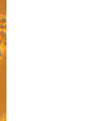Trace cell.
I'll use <instances>...</instances> for the list:
<instances>
[{
  "instance_id": "obj_2",
  "label": "cell",
  "mask_w": 110,
  "mask_h": 121,
  "mask_svg": "<svg viewBox=\"0 0 110 121\" xmlns=\"http://www.w3.org/2000/svg\"><path fill=\"white\" fill-rule=\"evenodd\" d=\"M5 22H7V18H5L4 15H0V24H4L5 25Z\"/></svg>"
},
{
  "instance_id": "obj_3",
  "label": "cell",
  "mask_w": 110,
  "mask_h": 121,
  "mask_svg": "<svg viewBox=\"0 0 110 121\" xmlns=\"http://www.w3.org/2000/svg\"><path fill=\"white\" fill-rule=\"evenodd\" d=\"M7 29V26L4 24H0V30H5Z\"/></svg>"
},
{
  "instance_id": "obj_1",
  "label": "cell",
  "mask_w": 110,
  "mask_h": 121,
  "mask_svg": "<svg viewBox=\"0 0 110 121\" xmlns=\"http://www.w3.org/2000/svg\"><path fill=\"white\" fill-rule=\"evenodd\" d=\"M5 38H7V33H5V30H0V39H2V40L5 41Z\"/></svg>"
},
{
  "instance_id": "obj_5",
  "label": "cell",
  "mask_w": 110,
  "mask_h": 121,
  "mask_svg": "<svg viewBox=\"0 0 110 121\" xmlns=\"http://www.w3.org/2000/svg\"><path fill=\"white\" fill-rule=\"evenodd\" d=\"M2 121H5V119H4V118H3V120H2Z\"/></svg>"
},
{
  "instance_id": "obj_4",
  "label": "cell",
  "mask_w": 110,
  "mask_h": 121,
  "mask_svg": "<svg viewBox=\"0 0 110 121\" xmlns=\"http://www.w3.org/2000/svg\"><path fill=\"white\" fill-rule=\"evenodd\" d=\"M2 56H3V52H2V50H1V48H0V60H1Z\"/></svg>"
}]
</instances>
